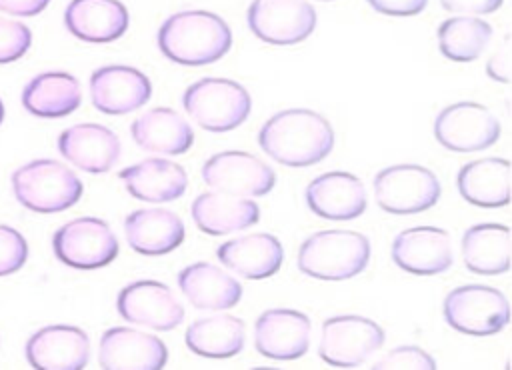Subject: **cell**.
I'll use <instances>...</instances> for the list:
<instances>
[{
  "mask_svg": "<svg viewBox=\"0 0 512 370\" xmlns=\"http://www.w3.org/2000/svg\"><path fill=\"white\" fill-rule=\"evenodd\" d=\"M258 144L278 164L304 168L322 162L334 150L336 134L322 114L308 108H288L262 124Z\"/></svg>",
  "mask_w": 512,
  "mask_h": 370,
  "instance_id": "cell-1",
  "label": "cell"
},
{
  "mask_svg": "<svg viewBox=\"0 0 512 370\" xmlns=\"http://www.w3.org/2000/svg\"><path fill=\"white\" fill-rule=\"evenodd\" d=\"M160 52L182 66H204L224 58L232 46L226 20L208 10H182L168 16L156 36Z\"/></svg>",
  "mask_w": 512,
  "mask_h": 370,
  "instance_id": "cell-2",
  "label": "cell"
},
{
  "mask_svg": "<svg viewBox=\"0 0 512 370\" xmlns=\"http://www.w3.org/2000/svg\"><path fill=\"white\" fill-rule=\"evenodd\" d=\"M370 240L356 230H320L298 248V268L316 280H348L370 262Z\"/></svg>",
  "mask_w": 512,
  "mask_h": 370,
  "instance_id": "cell-3",
  "label": "cell"
},
{
  "mask_svg": "<svg viewBox=\"0 0 512 370\" xmlns=\"http://www.w3.org/2000/svg\"><path fill=\"white\" fill-rule=\"evenodd\" d=\"M16 200L38 214H54L72 208L84 192L76 172L58 160H32L12 174Z\"/></svg>",
  "mask_w": 512,
  "mask_h": 370,
  "instance_id": "cell-4",
  "label": "cell"
},
{
  "mask_svg": "<svg viewBox=\"0 0 512 370\" xmlns=\"http://www.w3.org/2000/svg\"><path fill=\"white\" fill-rule=\"evenodd\" d=\"M186 114L204 130L220 134L238 128L252 110L250 92L230 78H202L184 90Z\"/></svg>",
  "mask_w": 512,
  "mask_h": 370,
  "instance_id": "cell-5",
  "label": "cell"
},
{
  "mask_svg": "<svg viewBox=\"0 0 512 370\" xmlns=\"http://www.w3.org/2000/svg\"><path fill=\"white\" fill-rule=\"evenodd\" d=\"M446 324L468 336H492L510 322V302L494 286L464 284L450 290L442 304Z\"/></svg>",
  "mask_w": 512,
  "mask_h": 370,
  "instance_id": "cell-6",
  "label": "cell"
},
{
  "mask_svg": "<svg viewBox=\"0 0 512 370\" xmlns=\"http://www.w3.org/2000/svg\"><path fill=\"white\" fill-rule=\"evenodd\" d=\"M440 182L432 170L420 164H392L374 176L378 206L396 216L420 214L440 198Z\"/></svg>",
  "mask_w": 512,
  "mask_h": 370,
  "instance_id": "cell-7",
  "label": "cell"
},
{
  "mask_svg": "<svg viewBox=\"0 0 512 370\" xmlns=\"http://www.w3.org/2000/svg\"><path fill=\"white\" fill-rule=\"evenodd\" d=\"M384 338L382 326L366 316H330L322 324L318 356L334 368H356L382 348Z\"/></svg>",
  "mask_w": 512,
  "mask_h": 370,
  "instance_id": "cell-8",
  "label": "cell"
},
{
  "mask_svg": "<svg viewBox=\"0 0 512 370\" xmlns=\"http://www.w3.org/2000/svg\"><path fill=\"white\" fill-rule=\"evenodd\" d=\"M54 256L76 270L104 268L118 256V240L112 228L94 216L74 218L52 236Z\"/></svg>",
  "mask_w": 512,
  "mask_h": 370,
  "instance_id": "cell-9",
  "label": "cell"
},
{
  "mask_svg": "<svg viewBox=\"0 0 512 370\" xmlns=\"http://www.w3.org/2000/svg\"><path fill=\"white\" fill-rule=\"evenodd\" d=\"M434 136L450 152H478L498 142L500 122L484 104L460 100L438 112Z\"/></svg>",
  "mask_w": 512,
  "mask_h": 370,
  "instance_id": "cell-10",
  "label": "cell"
},
{
  "mask_svg": "<svg viewBox=\"0 0 512 370\" xmlns=\"http://www.w3.org/2000/svg\"><path fill=\"white\" fill-rule=\"evenodd\" d=\"M252 34L276 46L304 42L316 28V10L306 0H252L246 12Z\"/></svg>",
  "mask_w": 512,
  "mask_h": 370,
  "instance_id": "cell-11",
  "label": "cell"
},
{
  "mask_svg": "<svg viewBox=\"0 0 512 370\" xmlns=\"http://www.w3.org/2000/svg\"><path fill=\"white\" fill-rule=\"evenodd\" d=\"M202 178L212 190L258 198L276 184L274 170L258 156L242 150H224L210 156L202 166Z\"/></svg>",
  "mask_w": 512,
  "mask_h": 370,
  "instance_id": "cell-12",
  "label": "cell"
},
{
  "mask_svg": "<svg viewBox=\"0 0 512 370\" xmlns=\"http://www.w3.org/2000/svg\"><path fill=\"white\" fill-rule=\"evenodd\" d=\"M118 314L136 326L168 332L182 324L184 308L164 282L136 280L126 284L116 298Z\"/></svg>",
  "mask_w": 512,
  "mask_h": 370,
  "instance_id": "cell-13",
  "label": "cell"
},
{
  "mask_svg": "<svg viewBox=\"0 0 512 370\" xmlns=\"http://www.w3.org/2000/svg\"><path fill=\"white\" fill-rule=\"evenodd\" d=\"M310 318L294 308L264 310L254 324V348L270 360H298L310 346Z\"/></svg>",
  "mask_w": 512,
  "mask_h": 370,
  "instance_id": "cell-14",
  "label": "cell"
},
{
  "mask_svg": "<svg viewBox=\"0 0 512 370\" xmlns=\"http://www.w3.org/2000/svg\"><path fill=\"white\" fill-rule=\"evenodd\" d=\"M166 362V344L144 330L116 326L100 338L98 364L106 370H160Z\"/></svg>",
  "mask_w": 512,
  "mask_h": 370,
  "instance_id": "cell-15",
  "label": "cell"
},
{
  "mask_svg": "<svg viewBox=\"0 0 512 370\" xmlns=\"http://www.w3.org/2000/svg\"><path fill=\"white\" fill-rule=\"evenodd\" d=\"M152 96L150 78L126 64H110L92 72L90 98L96 110L120 116L142 108Z\"/></svg>",
  "mask_w": 512,
  "mask_h": 370,
  "instance_id": "cell-16",
  "label": "cell"
},
{
  "mask_svg": "<svg viewBox=\"0 0 512 370\" xmlns=\"http://www.w3.org/2000/svg\"><path fill=\"white\" fill-rule=\"evenodd\" d=\"M24 352L36 370H82L90 358V338L78 326L50 324L28 338Z\"/></svg>",
  "mask_w": 512,
  "mask_h": 370,
  "instance_id": "cell-17",
  "label": "cell"
},
{
  "mask_svg": "<svg viewBox=\"0 0 512 370\" xmlns=\"http://www.w3.org/2000/svg\"><path fill=\"white\" fill-rule=\"evenodd\" d=\"M392 260L408 274H442L452 266L450 236L436 226L406 228L392 242Z\"/></svg>",
  "mask_w": 512,
  "mask_h": 370,
  "instance_id": "cell-18",
  "label": "cell"
},
{
  "mask_svg": "<svg viewBox=\"0 0 512 370\" xmlns=\"http://www.w3.org/2000/svg\"><path fill=\"white\" fill-rule=\"evenodd\" d=\"M312 214L326 220H354L366 210V188L358 176L334 170L316 176L304 192Z\"/></svg>",
  "mask_w": 512,
  "mask_h": 370,
  "instance_id": "cell-19",
  "label": "cell"
},
{
  "mask_svg": "<svg viewBox=\"0 0 512 370\" xmlns=\"http://www.w3.org/2000/svg\"><path fill=\"white\" fill-rule=\"evenodd\" d=\"M58 150L72 166L90 174H102L118 162L122 146L108 126L84 122L62 130Z\"/></svg>",
  "mask_w": 512,
  "mask_h": 370,
  "instance_id": "cell-20",
  "label": "cell"
},
{
  "mask_svg": "<svg viewBox=\"0 0 512 370\" xmlns=\"http://www.w3.org/2000/svg\"><path fill=\"white\" fill-rule=\"evenodd\" d=\"M190 214L200 232L224 236L256 226L260 220V206L252 198L210 188L194 198Z\"/></svg>",
  "mask_w": 512,
  "mask_h": 370,
  "instance_id": "cell-21",
  "label": "cell"
},
{
  "mask_svg": "<svg viewBox=\"0 0 512 370\" xmlns=\"http://www.w3.org/2000/svg\"><path fill=\"white\" fill-rule=\"evenodd\" d=\"M218 262L248 280H264L274 276L284 260L280 240L268 232H250L226 240L216 250Z\"/></svg>",
  "mask_w": 512,
  "mask_h": 370,
  "instance_id": "cell-22",
  "label": "cell"
},
{
  "mask_svg": "<svg viewBox=\"0 0 512 370\" xmlns=\"http://www.w3.org/2000/svg\"><path fill=\"white\" fill-rule=\"evenodd\" d=\"M130 14L120 0H70L64 10L66 30L90 44H108L124 36Z\"/></svg>",
  "mask_w": 512,
  "mask_h": 370,
  "instance_id": "cell-23",
  "label": "cell"
},
{
  "mask_svg": "<svg viewBox=\"0 0 512 370\" xmlns=\"http://www.w3.org/2000/svg\"><path fill=\"white\" fill-rule=\"evenodd\" d=\"M128 246L142 256H164L184 242V222L166 208H140L126 216Z\"/></svg>",
  "mask_w": 512,
  "mask_h": 370,
  "instance_id": "cell-24",
  "label": "cell"
},
{
  "mask_svg": "<svg viewBox=\"0 0 512 370\" xmlns=\"http://www.w3.org/2000/svg\"><path fill=\"white\" fill-rule=\"evenodd\" d=\"M178 286L198 310H230L242 300V284L224 268L202 260L180 270Z\"/></svg>",
  "mask_w": 512,
  "mask_h": 370,
  "instance_id": "cell-25",
  "label": "cell"
},
{
  "mask_svg": "<svg viewBox=\"0 0 512 370\" xmlns=\"http://www.w3.org/2000/svg\"><path fill=\"white\" fill-rule=\"evenodd\" d=\"M128 194L142 202L178 200L188 186L186 170L166 158H144L120 170Z\"/></svg>",
  "mask_w": 512,
  "mask_h": 370,
  "instance_id": "cell-26",
  "label": "cell"
},
{
  "mask_svg": "<svg viewBox=\"0 0 512 370\" xmlns=\"http://www.w3.org/2000/svg\"><path fill=\"white\" fill-rule=\"evenodd\" d=\"M130 134L140 148L168 156L184 154L194 144V132L188 120L168 106L152 108L138 116L130 126Z\"/></svg>",
  "mask_w": 512,
  "mask_h": 370,
  "instance_id": "cell-27",
  "label": "cell"
},
{
  "mask_svg": "<svg viewBox=\"0 0 512 370\" xmlns=\"http://www.w3.org/2000/svg\"><path fill=\"white\" fill-rule=\"evenodd\" d=\"M460 196L478 208H502L510 202V160L478 158L458 170Z\"/></svg>",
  "mask_w": 512,
  "mask_h": 370,
  "instance_id": "cell-28",
  "label": "cell"
},
{
  "mask_svg": "<svg viewBox=\"0 0 512 370\" xmlns=\"http://www.w3.org/2000/svg\"><path fill=\"white\" fill-rule=\"evenodd\" d=\"M82 102V90L76 76L50 70L34 76L22 90V106L36 118H64Z\"/></svg>",
  "mask_w": 512,
  "mask_h": 370,
  "instance_id": "cell-29",
  "label": "cell"
},
{
  "mask_svg": "<svg viewBox=\"0 0 512 370\" xmlns=\"http://www.w3.org/2000/svg\"><path fill=\"white\" fill-rule=\"evenodd\" d=\"M462 258L474 274L496 276L508 272L512 260L510 228L496 222L470 226L462 236Z\"/></svg>",
  "mask_w": 512,
  "mask_h": 370,
  "instance_id": "cell-30",
  "label": "cell"
},
{
  "mask_svg": "<svg viewBox=\"0 0 512 370\" xmlns=\"http://www.w3.org/2000/svg\"><path fill=\"white\" fill-rule=\"evenodd\" d=\"M186 348L208 360H226L244 348V322L226 312L194 320L184 334Z\"/></svg>",
  "mask_w": 512,
  "mask_h": 370,
  "instance_id": "cell-31",
  "label": "cell"
},
{
  "mask_svg": "<svg viewBox=\"0 0 512 370\" xmlns=\"http://www.w3.org/2000/svg\"><path fill=\"white\" fill-rule=\"evenodd\" d=\"M438 48L452 62L476 60L492 38V26L470 14H460L444 20L436 32Z\"/></svg>",
  "mask_w": 512,
  "mask_h": 370,
  "instance_id": "cell-32",
  "label": "cell"
},
{
  "mask_svg": "<svg viewBox=\"0 0 512 370\" xmlns=\"http://www.w3.org/2000/svg\"><path fill=\"white\" fill-rule=\"evenodd\" d=\"M32 44V32L26 24L0 16V64L20 60Z\"/></svg>",
  "mask_w": 512,
  "mask_h": 370,
  "instance_id": "cell-33",
  "label": "cell"
},
{
  "mask_svg": "<svg viewBox=\"0 0 512 370\" xmlns=\"http://www.w3.org/2000/svg\"><path fill=\"white\" fill-rule=\"evenodd\" d=\"M28 258L26 238L12 226L0 224V276L18 272Z\"/></svg>",
  "mask_w": 512,
  "mask_h": 370,
  "instance_id": "cell-34",
  "label": "cell"
},
{
  "mask_svg": "<svg viewBox=\"0 0 512 370\" xmlns=\"http://www.w3.org/2000/svg\"><path fill=\"white\" fill-rule=\"evenodd\" d=\"M378 370H432L436 368V362L432 354H428L424 348L406 344L392 348L380 362L374 364Z\"/></svg>",
  "mask_w": 512,
  "mask_h": 370,
  "instance_id": "cell-35",
  "label": "cell"
},
{
  "mask_svg": "<svg viewBox=\"0 0 512 370\" xmlns=\"http://www.w3.org/2000/svg\"><path fill=\"white\" fill-rule=\"evenodd\" d=\"M510 36H504L502 44L494 50V54L488 58L486 62V74L488 78H492L494 82H500V84H510Z\"/></svg>",
  "mask_w": 512,
  "mask_h": 370,
  "instance_id": "cell-36",
  "label": "cell"
},
{
  "mask_svg": "<svg viewBox=\"0 0 512 370\" xmlns=\"http://www.w3.org/2000/svg\"><path fill=\"white\" fill-rule=\"evenodd\" d=\"M376 12L386 16H416L420 14L428 0H366Z\"/></svg>",
  "mask_w": 512,
  "mask_h": 370,
  "instance_id": "cell-37",
  "label": "cell"
},
{
  "mask_svg": "<svg viewBox=\"0 0 512 370\" xmlns=\"http://www.w3.org/2000/svg\"><path fill=\"white\" fill-rule=\"evenodd\" d=\"M504 0H440L442 8L454 14H470V16H480V14H492L502 6Z\"/></svg>",
  "mask_w": 512,
  "mask_h": 370,
  "instance_id": "cell-38",
  "label": "cell"
},
{
  "mask_svg": "<svg viewBox=\"0 0 512 370\" xmlns=\"http://www.w3.org/2000/svg\"><path fill=\"white\" fill-rule=\"evenodd\" d=\"M48 4L50 0H0V10L12 16H36Z\"/></svg>",
  "mask_w": 512,
  "mask_h": 370,
  "instance_id": "cell-39",
  "label": "cell"
},
{
  "mask_svg": "<svg viewBox=\"0 0 512 370\" xmlns=\"http://www.w3.org/2000/svg\"><path fill=\"white\" fill-rule=\"evenodd\" d=\"M2 120H4V104L0 100V124H2Z\"/></svg>",
  "mask_w": 512,
  "mask_h": 370,
  "instance_id": "cell-40",
  "label": "cell"
},
{
  "mask_svg": "<svg viewBox=\"0 0 512 370\" xmlns=\"http://www.w3.org/2000/svg\"><path fill=\"white\" fill-rule=\"evenodd\" d=\"M322 2H330V0H322Z\"/></svg>",
  "mask_w": 512,
  "mask_h": 370,
  "instance_id": "cell-41",
  "label": "cell"
}]
</instances>
